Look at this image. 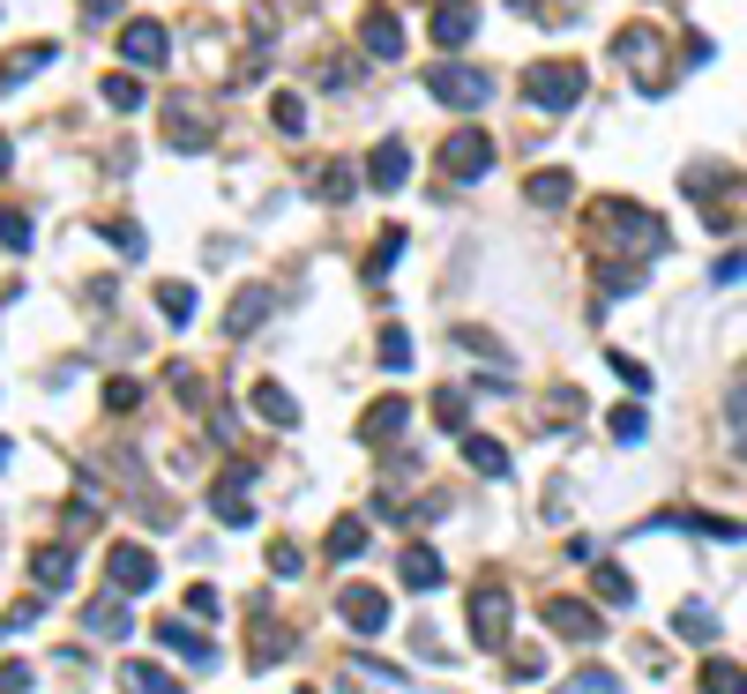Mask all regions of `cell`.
Segmentation results:
<instances>
[{
  "instance_id": "6da1fadb",
  "label": "cell",
  "mask_w": 747,
  "mask_h": 694,
  "mask_svg": "<svg viewBox=\"0 0 747 694\" xmlns=\"http://www.w3.org/2000/svg\"><path fill=\"white\" fill-rule=\"evenodd\" d=\"M516 90H524V105H539V113H568V105H583V90H590V68H583V60H531Z\"/></svg>"
},
{
  "instance_id": "7a4b0ae2",
  "label": "cell",
  "mask_w": 747,
  "mask_h": 694,
  "mask_svg": "<svg viewBox=\"0 0 747 694\" xmlns=\"http://www.w3.org/2000/svg\"><path fill=\"white\" fill-rule=\"evenodd\" d=\"M426 90H434L441 105H457V113H479L494 82L479 76V68H457V60H441V68H426Z\"/></svg>"
},
{
  "instance_id": "3957f363",
  "label": "cell",
  "mask_w": 747,
  "mask_h": 694,
  "mask_svg": "<svg viewBox=\"0 0 747 694\" xmlns=\"http://www.w3.org/2000/svg\"><path fill=\"white\" fill-rule=\"evenodd\" d=\"M486 164H494V135H486V127H457V135L441 142V172H449V180H479Z\"/></svg>"
},
{
  "instance_id": "277c9868",
  "label": "cell",
  "mask_w": 747,
  "mask_h": 694,
  "mask_svg": "<svg viewBox=\"0 0 747 694\" xmlns=\"http://www.w3.org/2000/svg\"><path fill=\"white\" fill-rule=\"evenodd\" d=\"M165 53H172V31L158 23V15H135L120 31V60L127 68H165Z\"/></svg>"
},
{
  "instance_id": "5b68a950",
  "label": "cell",
  "mask_w": 747,
  "mask_h": 694,
  "mask_svg": "<svg viewBox=\"0 0 747 694\" xmlns=\"http://www.w3.org/2000/svg\"><path fill=\"white\" fill-rule=\"evenodd\" d=\"M412 180V150H404V135H381L367 150V187H381V195H397Z\"/></svg>"
},
{
  "instance_id": "8992f818",
  "label": "cell",
  "mask_w": 747,
  "mask_h": 694,
  "mask_svg": "<svg viewBox=\"0 0 747 694\" xmlns=\"http://www.w3.org/2000/svg\"><path fill=\"white\" fill-rule=\"evenodd\" d=\"M359 45H367L373 60H404V23H397V8H367V15H359Z\"/></svg>"
},
{
  "instance_id": "52a82bcc",
  "label": "cell",
  "mask_w": 747,
  "mask_h": 694,
  "mask_svg": "<svg viewBox=\"0 0 747 694\" xmlns=\"http://www.w3.org/2000/svg\"><path fill=\"white\" fill-rule=\"evenodd\" d=\"M501 635H508V590H479V598H471V643L494 650Z\"/></svg>"
},
{
  "instance_id": "ba28073f",
  "label": "cell",
  "mask_w": 747,
  "mask_h": 694,
  "mask_svg": "<svg viewBox=\"0 0 747 694\" xmlns=\"http://www.w3.org/2000/svg\"><path fill=\"white\" fill-rule=\"evenodd\" d=\"M105 575H113L120 590H150V582H158V560H150L142 545H113V553H105Z\"/></svg>"
},
{
  "instance_id": "9c48e42d",
  "label": "cell",
  "mask_w": 747,
  "mask_h": 694,
  "mask_svg": "<svg viewBox=\"0 0 747 694\" xmlns=\"http://www.w3.org/2000/svg\"><path fill=\"white\" fill-rule=\"evenodd\" d=\"M545 627H561L568 643H598V613L576 598H545Z\"/></svg>"
},
{
  "instance_id": "30bf717a",
  "label": "cell",
  "mask_w": 747,
  "mask_h": 694,
  "mask_svg": "<svg viewBox=\"0 0 747 694\" xmlns=\"http://www.w3.org/2000/svg\"><path fill=\"white\" fill-rule=\"evenodd\" d=\"M269 306H277V291L269 285H248L240 299H232V314H225V336H248V328L269 322Z\"/></svg>"
},
{
  "instance_id": "8fae6325",
  "label": "cell",
  "mask_w": 747,
  "mask_h": 694,
  "mask_svg": "<svg viewBox=\"0 0 747 694\" xmlns=\"http://www.w3.org/2000/svg\"><path fill=\"white\" fill-rule=\"evenodd\" d=\"M344 620H352V635H381L389 627V598L381 590H344Z\"/></svg>"
},
{
  "instance_id": "7c38bea8",
  "label": "cell",
  "mask_w": 747,
  "mask_h": 694,
  "mask_svg": "<svg viewBox=\"0 0 747 694\" xmlns=\"http://www.w3.org/2000/svg\"><path fill=\"white\" fill-rule=\"evenodd\" d=\"M397 575H404L412 590H441V575H449V568H441V553H434V545H418V537H412V545H404V560H397Z\"/></svg>"
},
{
  "instance_id": "4fadbf2b",
  "label": "cell",
  "mask_w": 747,
  "mask_h": 694,
  "mask_svg": "<svg viewBox=\"0 0 747 694\" xmlns=\"http://www.w3.org/2000/svg\"><path fill=\"white\" fill-rule=\"evenodd\" d=\"M45 60H60V45L45 38V45H15V53H8V60H0V90H15V82H31L45 68Z\"/></svg>"
},
{
  "instance_id": "5bb4252c",
  "label": "cell",
  "mask_w": 747,
  "mask_h": 694,
  "mask_svg": "<svg viewBox=\"0 0 747 694\" xmlns=\"http://www.w3.org/2000/svg\"><path fill=\"white\" fill-rule=\"evenodd\" d=\"M471 31H479V8L471 0H441L434 8V38L441 45H471Z\"/></svg>"
},
{
  "instance_id": "9a60e30c",
  "label": "cell",
  "mask_w": 747,
  "mask_h": 694,
  "mask_svg": "<svg viewBox=\"0 0 747 694\" xmlns=\"http://www.w3.org/2000/svg\"><path fill=\"white\" fill-rule=\"evenodd\" d=\"M404 418H412V404H404V396H381V404L359 418V441H389V433H404Z\"/></svg>"
},
{
  "instance_id": "2e32d148",
  "label": "cell",
  "mask_w": 747,
  "mask_h": 694,
  "mask_svg": "<svg viewBox=\"0 0 747 694\" xmlns=\"http://www.w3.org/2000/svg\"><path fill=\"white\" fill-rule=\"evenodd\" d=\"M165 142H172V150H209L203 113H195V105H172V113H165Z\"/></svg>"
},
{
  "instance_id": "e0dca14e",
  "label": "cell",
  "mask_w": 747,
  "mask_h": 694,
  "mask_svg": "<svg viewBox=\"0 0 747 694\" xmlns=\"http://www.w3.org/2000/svg\"><path fill=\"white\" fill-rule=\"evenodd\" d=\"M404 240H412L404 224H389V232H373V254H367V285H381V277L397 269V254H404Z\"/></svg>"
},
{
  "instance_id": "ac0fdd59",
  "label": "cell",
  "mask_w": 747,
  "mask_h": 694,
  "mask_svg": "<svg viewBox=\"0 0 747 694\" xmlns=\"http://www.w3.org/2000/svg\"><path fill=\"white\" fill-rule=\"evenodd\" d=\"M463 463H471V471H486V478H508V449L486 441V433H463Z\"/></svg>"
},
{
  "instance_id": "d6986e66",
  "label": "cell",
  "mask_w": 747,
  "mask_h": 694,
  "mask_svg": "<svg viewBox=\"0 0 747 694\" xmlns=\"http://www.w3.org/2000/svg\"><path fill=\"white\" fill-rule=\"evenodd\" d=\"M285 657V635H277V620L254 605V643H248V664H277Z\"/></svg>"
},
{
  "instance_id": "ffe728a7",
  "label": "cell",
  "mask_w": 747,
  "mask_h": 694,
  "mask_svg": "<svg viewBox=\"0 0 747 694\" xmlns=\"http://www.w3.org/2000/svg\"><path fill=\"white\" fill-rule=\"evenodd\" d=\"M158 643H165V650H180V657H195V664H209V643L187 627V620H158Z\"/></svg>"
},
{
  "instance_id": "44dd1931",
  "label": "cell",
  "mask_w": 747,
  "mask_h": 694,
  "mask_svg": "<svg viewBox=\"0 0 747 694\" xmlns=\"http://www.w3.org/2000/svg\"><path fill=\"white\" fill-rule=\"evenodd\" d=\"M127 694H180V680L172 672H158V664H142V657H127Z\"/></svg>"
},
{
  "instance_id": "7402d4cb",
  "label": "cell",
  "mask_w": 747,
  "mask_h": 694,
  "mask_svg": "<svg viewBox=\"0 0 747 694\" xmlns=\"http://www.w3.org/2000/svg\"><path fill=\"white\" fill-rule=\"evenodd\" d=\"M367 553V523L359 516H336V531H330V560H359Z\"/></svg>"
},
{
  "instance_id": "603a6c76",
  "label": "cell",
  "mask_w": 747,
  "mask_h": 694,
  "mask_svg": "<svg viewBox=\"0 0 747 694\" xmlns=\"http://www.w3.org/2000/svg\"><path fill=\"white\" fill-rule=\"evenodd\" d=\"M254 410H262L269 426H299V404H291V396L277 389V381H262V389H254Z\"/></svg>"
},
{
  "instance_id": "cb8c5ba5",
  "label": "cell",
  "mask_w": 747,
  "mask_h": 694,
  "mask_svg": "<svg viewBox=\"0 0 747 694\" xmlns=\"http://www.w3.org/2000/svg\"><path fill=\"white\" fill-rule=\"evenodd\" d=\"M269 127H277V135H291V142H299V135H307V105H299L291 90H277V97H269Z\"/></svg>"
},
{
  "instance_id": "d4e9b609",
  "label": "cell",
  "mask_w": 747,
  "mask_h": 694,
  "mask_svg": "<svg viewBox=\"0 0 747 694\" xmlns=\"http://www.w3.org/2000/svg\"><path fill=\"white\" fill-rule=\"evenodd\" d=\"M703 694H747V672H740V664H725V657H710V664H703Z\"/></svg>"
},
{
  "instance_id": "484cf974",
  "label": "cell",
  "mask_w": 747,
  "mask_h": 694,
  "mask_svg": "<svg viewBox=\"0 0 747 694\" xmlns=\"http://www.w3.org/2000/svg\"><path fill=\"white\" fill-rule=\"evenodd\" d=\"M568 195H576V187H568V172H531V203H539V209H561Z\"/></svg>"
},
{
  "instance_id": "4316f807",
  "label": "cell",
  "mask_w": 747,
  "mask_h": 694,
  "mask_svg": "<svg viewBox=\"0 0 747 694\" xmlns=\"http://www.w3.org/2000/svg\"><path fill=\"white\" fill-rule=\"evenodd\" d=\"M31 568H38L45 590H60V582L76 575V553H68V545H53V553H38V560H31Z\"/></svg>"
},
{
  "instance_id": "83f0119b",
  "label": "cell",
  "mask_w": 747,
  "mask_h": 694,
  "mask_svg": "<svg viewBox=\"0 0 747 694\" xmlns=\"http://www.w3.org/2000/svg\"><path fill=\"white\" fill-rule=\"evenodd\" d=\"M158 314H165L172 328L195 322V291H187V285H158Z\"/></svg>"
},
{
  "instance_id": "f1b7e54d",
  "label": "cell",
  "mask_w": 747,
  "mask_h": 694,
  "mask_svg": "<svg viewBox=\"0 0 747 694\" xmlns=\"http://www.w3.org/2000/svg\"><path fill=\"white\" fill-rule=\"evenodd\" d=\"M673 627H680L688 643H710V635H717V613H710V605H680V620H673Z\"/></svg>"
},
{
  "instance_id": "f546056e",
  "label": "cell",
  "mask_w": 747,
  "mask_h": 694,
  "mask_svg": "<svg viewBox=\"0 0 747 694\" xmlns=\"http://www.w3.org/2000/svg\"><path fill=\"white\" fill-rule=\"evenodd\" d=\"M0 246H15V254L31 246V217H23L15 203H0Z\"/></svg>"
},
{
  "instance_id": "4dcf8cb0",
  "label": "cell",
  "mask_w": 747,
  "mask_h": 694,
  "mask_svg": "<svg viewBox=\"0 0 747 694\" xmlns=\"http://www.w3.org/2000/svg\"><path fill=\"white\" fill-rule=\"evenodd\" d=\"M105 105H113V113H135V105H142V82L135 76H105Z\"/></svg>"
},
{
  "instance_id": "1f68e13d",
  "label": "cell",
  "mask_w": 747,
  "mask_h": 694,
  "mask_svg": "<svg viewBox=\"0 0 747 694\" xmlns=\"http://www.w3.org/2000/svg\"><path fill=\"white\" fill-rule=\"evenodd\" d=\"M352 180H359L352 164H322V180H314V195H322V203H336V195H352Z\"/></svg>"
},
{
  "instance_id": "d6a6232c",
  "label": "cell",
  "mask_w": 747,
  "mask_h": 694,
  "mask_svg": "<svg viewBox=\"0 0 747 694\" xmlns=\"http://www.w3.org/2000/svg\"><path fill=\"white\" fill-rule=\"evenodd\" d=\"M598 598H606V605H635V582H628L621 568H598Z\"/></svg>"
},
{
  "instance_id": "836d02e7",
  "label": "cell",
  "mask_w": 747,
  "mask_h": 694,
  "mask_svg": "<svg viewBox=\"0 0 747 694\" xmlns=\"http://www.w3.org/2000/svg\"><path fill=\"white\" fill-rule=\"evenodd\" d=\"M381 367H412V336H404V328H381Z\"/></svg>"
},
{
  "instance_id": "e575fe53",
  "label": "cell",
  "mask_w": 747,
  "mask_h": 694,
  "mask_svg": "<svg viewBox=\"0 0 747 694\" xmlns=\"http://www.w3.org/2000/svg\"><path fill=\"white\" fill-rule=\"evenodd\" d=\"M434 410H441V426H457V433H463V418H471L463 389H441V396H434Z\"/></svg>"
},
{
  "instance_id": "d590c367",
  "label": "cell",
  "mask_w": 747,
  "mask_h": 694,
  "mask_svg": "<svg viewBox=\"0 0 747 694\" xmlns=\"http://www.w3.org/2000/svg\"><path fill=\"white\" fill-rule=\"evenodd\" d=\"M90 627H97V635H113V643H120V635H127V613H120V605H90Z\"/></svg>"
},
{
  "instance_id": "8d00e7d4",
  "label": "cell",
  "mask_w": 747,
  "mask_h": 694,
  "mask_svg": "<svg viewBox=\"0 0 747 694\" xmlns=\"http://www.w3.org/2000/svg\"><path fill=\"white\" fill-rule=\"evenodd\" d=\"M105 240H113V254H127V262H135V254H142V224H127V217H120Z\"/></svg>"
},
{
  "instance_id": "74e56055",
  "label": "cell",
  "mask_w": 747,
  "mask_h": 694,
  "mask_svg": "<svg viewBox=\"0 0 747 694\" xmlns=\"http://www.w3.org/2000/svg\"><path fill=\"white\" fill-rule=\"evenodd\" d=\"M217 605H225V598H217L209 582H195V590H187V613H195V620H217Z\"/></svg>"
},
{
  "instance_id": "f35d334b",
  "label": "cell",
  "mask_w": 747,
  "mask_h": 694,
  "mask_svg": "<svg viewBox=\"0 0 747 694\" xmlns=\"http://www.w3.org/2000/svg\"><path fill=\"white\" fill-rule=\"evenodd\" d=\"M613 373H621L628 389H651V367H643V359H628V351H613Z\"/></svg>"
},
{
  "instance_id": "ab89813d",
  "label": "cell",
  "mask_w": 747,
  "mask_h": 694,
  "mask_svg": "<svg viewBox=\"0 0 747 694\" xmlns=\"http://www.w3.org/2000/svg\"><path fill=\"white\" fill-rule=\"evenodd\" d=\"M105 404H113V410H135V404H142V389H135V381H105Z\"/></svg>"
},
{
  "instance_id": "60d3db41",
  "label": "cell",
  "mask_w": 747,
  "mask_h": 694,
  "mask_svg": "<svg viewBox=\"0 0 747 694\" xmlns=\"http://www.w3.org/2000/svg\"><path fill=\"white\" fill-rule=\"evenodd\" d=\"M635 433H643V410L621 404V410H613V441H635Z\"/></svg>"
},
{
  "instance_id": "b9f144b4",
  "label": "cell",
  "mask_w": 747,
  "mask_h": 694,
  "mask_svg": "<svg viewBox=\"0 0 747 694\" xmlns=\"http://www.w3.org/2000/svg\"><path fill=\"white\" fill-rule=\"evenodd\" d=\"M31 687V664H0V694H23Z\"/></svg>"
},
{
  "instance_id": "7bdbcfd3",
  "label": "cell",
  "mask_w": 747,
  "mask_h": 694,
  "mask_svg": "<svg viewBox=\"0 0 747 694\" xmlns=\"http://www.w3.org/2000/svg\"><path fill=\"white\" fill-rule=\"evenodd\" d=\"M83 15H90V23H105V15H120V0H83Z\"/></svg>"
},
{
  "instance_id": "ee69618b",
  "label": "cell",
  "mask_w": 747,
  "mask_h": 694,
  "mask_svg": "<svg viewBox=\"0 0 747 694\" xmlns=\"http://www.w3.org/2000/svg\"><path fill=\"white\" fill-rule=\"evenodd\" d=\"M0 172H8V135H0Z\"/></svg>"
}]
</instances>
